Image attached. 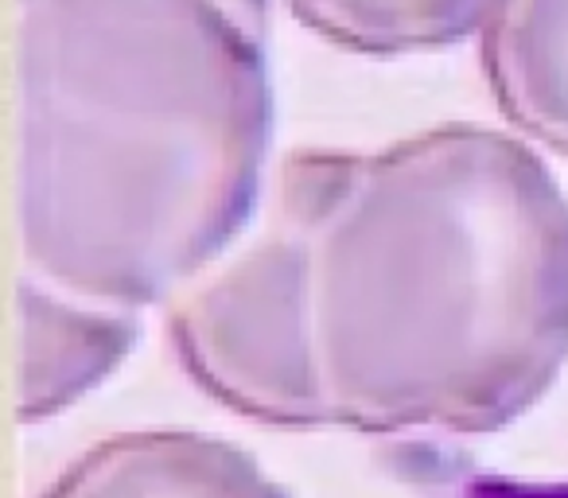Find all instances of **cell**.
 <instances>
[{
  "instance_id": "3957f363",
  "label": "cell",
  "mask_w": 568,
  "mask_h": 498,
  "mask_svg": "<svg viewBox=\"0 0 568 498\" xmlns=\"http://www.w3.org/2000/svg\"><path fill=\"white\" fill-rule=\"evenodd\" d=\"M363 152H288L253 226L168 304V339L203 394L273 428H324L312 257Z\"/></svg>"
},
{
  "instance_id": "277c9868",
  "label": "cell",
  "mask_w": 568,
  "mask_h": 498,
  "mask_svg": "<svg viewBox=\"0 0 568 498\" xmlns=\"http://www.w3.org/2000/svg\"><path fill=\"white\" fill-rule=\"evenodd\" d=\"M141 343V312L67 293L32 273L17 281V420L43 425L110 382Z\"/></svg>"
},
{
  "instance_id": "9c48e42d",
  "label": "cell",
  "mask_w": 568,
  "mask_h": 498,
  "mask_svg": "<svg viewBox=\"0 0 568 498\" xmlns=\"http://www.w3.org/2000/svg\"><path fill=\"white\" fill-rule=\"evenodd\" d=\"M222 4H230V9H234L237 17L245 20V24H253L261 35H265V28H268V0H222Z\"/></svg>"
},
{
  "instance_id": "8992f818",
  "label": "cell",
  "mask_w": 568,
  "mask_h": 498,
  "mask_svg": "<svg viewBox=\"0 0 568 498\" xmlns=\"http://www.w3.org/2000/svg\"><path fill=\"white\" fill-rule=\"evenodd\" d=\"M475 40L506 125L568 160V0H490Z\"/></svg>"
},
{
  "instance_id": "6da1fadb",
  "label": "cell",
  "mask_w": 568,
  "mask_h": 498,
  "mask_svg": "<svg viewBox=\"0 0 568 498\" xmlns=\"http://www.w3.org/2000/svg\"><path fill=\"white\" fill-rule=\"evenodd\" d=\"M268 141L265 43L222 0H17L20 273L168 308L253 226Z\"/></svg>"
},
{
  "instance_id": "5b68a950",
  "label": "cell",
  "mask_w": 568,
  "mask_h": 498,
  "mask_svg": "<svg viewBox=\"0 0 568 498\" xmlns=\"http://www.w3.org/2000/svg\"><path fill=\"white\" fill-rule=\"evenodd\" d=\"M40 498H288V490L237 444L144 428L87 448Z\"/></svg>"
},
{
  "instance_id": "7a4b0ae2",
  "label": "cell",
  "mask_w": 568,
  "mask_h": 498,
  "mask_svg": "<svg viewBox=\"0 0 568 498\" xmlns=\"http://www.w3.org/2000/svg\"><path fill=\"white\" fill-rule=\"evenodd\" d=\"M327 425L495 433L568 363V195L514 129L363 152L312 257Z\"/></svg>"
},
{
  "instance_id": "52a82bcc",
  "label": "cell",
  "mask_w": 568,
  "mask_h": 498,
  "mask_svg": "<svg viewBox=\"0 0 568 498\" xmlns=\"http://www.w3.org/2000/svg\"><path fill=\"white\" fill-rule=\"evenodd\" d=\"M301 28L351 55H428L479 35L490 0H284Z\"/></svg>"
},
{
  "instance_id": "ba28073f",
  "label": "cell",
  "mask_w": 568,
  "mask_h": 498,
  "mask_svg": "<svg viewBox=\"0 0 568 498\" xmlns=\"http://www.w3.org/2000/svg\"><path fill=\"white\" fill-rule=\"evenodd\" d=\"M448 498H568V479L537 482L506 479V475H471V479H459Z\"/></svg>"
}]
</instances>
